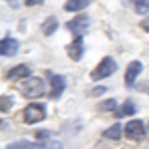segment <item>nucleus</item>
Instances as JSON below:
<instances>
[{"mask_svg":"<svg viewBox=\"0 0 149 149\" xmlns=\"http://www.w3.org/2000/svg\"><path fill=\"white\" fill-rule=\"evenodd\" d=\"M115 107H117V102L115 100H105V102H102L97 105L100 111H113V113H115Z\"/></svg>","mask_w":149,"mask_h":149,"instance_id":"f3484780","label":"nucleus"},{"mask_svg":"<svg viewBox=\"0 0 149 149\" xmlns=\"http://www.w3.org/2000/svg\"><path fill=\"white\" fill-rule=\"evenodd\" d=\"M66 26H68V30L76 36V38H84V34H88V28H90V18L84 16V14H80V16L72 18Z\"/></svg>","mask_w":149,"mask_h":149,"instance_id":"20e7f679","label":"nucleus"},{"mask_svg":"<svg viewBox=\"0 0 149 149\" xmlns=\"http://www.w3.org/2000/svg\"><path fill=\"white\" fill-rule=\"evenodd\" d=\"M133 8L137 14H147L149 12V0H131Z\"/></svg>","mask_w":149,"mask_h":149,"instance_id":"dca6fc26","label":"nucleus"},{"mask_svg":"<svg viewBox=\"0 0 149 149\" xmlns=\"http://www.w3.org/2000/svg\"><path fill=\"white\" fill-rule=\"evenodd\" d=\"M48 80L52 84V92H50V97L52 100H60L62 93L66 90V78L60 76V74H48Z\"/></svg>","mask_w":149,"mask_h":149,"instance_id":"423d86ee","label":"nucleus"},{"mask_svg":"<svg viewBox=\"0 0 149 149\" xmlns=\"http://www.w3.org/2000/svg\"><path fill=\"white\" fill-rule=\"evenodd\" d=\"M115 70H117V62H115L111 56H105L95 66V68L92 70V74H90V80H93V81H100V80H103V78H109L111 74H113Z\"/></svg>","mask_w":149,"mask_h":149,"instance_id":"f257e3e1","label":"nucleus"},{"mask_svg":"<svg viewBox=\"0 0 149 149\" xmlns=\"http://www.w3.org/2000/svg\"><path fill=\"white\" fill-rule=\"evenodd\" d=\"M6 2H8V4H10V6H18V4H20V2H18V0H6Z\"/></svg>","mask_w":149,"mask_h":149,"instance_id":"b1692460","label":"nucleus"},{"mask_svg":"<svg viewBox=\"0 0 149 149\" xmlns=\"http://www.w3.org/2000/svg\"><path fill=\"white\" fill-rule=\"evenodd\" d=\"M66 52H68L70 60H74V62H80L81 56H84V38H76L68 48H66Z\"/></svg>","mask_w":149,"mask_h":149,"instance_id":"1a4fd4ad","label":"nucleus"},{"mask_svg":"<svg viewBox=\"0 0 149 149\" xmlns=\"http://www.w3.org/2000/svg\"><path fill=\"white\" fill-rule=\"evenodd\" d=\"M90 2L92 0H66L64 2V10L66 12H80L84 8H88Z\"/></svg>","mask_w":149,"mask_h":149,"instance_id":"f8f14e48","label":"nucleus"},{"mask_svg":"<svg viewBox=\"0 0 149 149\" xmlns=\"http://www.w3.org/2000/svg\"><path fill=\"white\" fill-rule=\"evenodd\" d=\"M18 48H20L18 40H14V38H2V42H0V54L4 58H10L18 52Z\"/></svg>","mask_w":149,"mask_h":149,"instance_id":"6e6552de","label":"nucleus"},{"mask_svg":"<svg viewBox=\"0 0 149 149\" xmlns=\"http://www.w3.org/2000/svg\"><path fill=\"white\" fill-rule=\"evenodd\" d=\"M46 117V105L44 103H28L24 107V123L32 125V123H40Z\"/></svg>","mask_w":149,"mask_h":149,"instance_id":"7ed1b4c3","label":"nucleus"},{"mask_svg":"<svg viewBox=\"0 0 149 149\" xmlns=\"http://www.w3.org/2000/svg\"><path fill=\"white\" fill-rule=\"evenodd\" d=\"M123 133H125L127 139H131V141H139V139L145 137V125H143L141 119H131V121H127Z\"/></svg>","mask_w":149,"mask_h":149,"instance_id":"39448f33","label":"nucleus"},{"mask_svg":"<svg viewBox=\"0 0 149 149\" xmlns=\"http://www.w3.org/2000/svg\"><path fill=\"white\" fill-rule=\"evenodd\" d=\"M8 149H40V143H34V141H14V143H8Z\"/></svg>","mask_w":149,"mask_h":149,"instance_id":"2eb2a0df","label":"nucleus"},{"mask_svg":"<svg viewBox=\"0 0 149 149\" xmlns=\"http://www.w3.org/2000/svg\"><path fill=\"white\" fill-rule=\"evenodd\" d=\"M6 78L8 80H20V78H30V68L26 66V64H18V66H14L6 72Z\"/></svg>","mask_w":149,"mask_h":149,"instance_id":"9d476101","label":"nucleus"},{"mask_svg":"<svg viewBox=\"0 0 149 149\" xmlns=\"http://www.w3.org/2000/svg\"><path fill=\"white\" fill-rule=\"evenodd\" d=\"M103 92H107L105 86H95V88H92V90L88 92V95H90V97H100V95H103Z\"/></svg>","mask_w":149,"mask_h":149,"instance_id":"6ab92c4d","label":"nucleus"},{"mask_svg":"<svg viewBox=\"0 0 149 149\" xmlns=\"http://www.w3.org/2000/svg\"><path fill=\"white\" fill-rule=\"evenodd\" d=\"M121 133H123V129L119 123H113L111 127H107L105 131H103V137L105 139H111V141H117V139L121 137Z\"/></svg>","mask_w":149,"mask_h":149,"instance_id":"ddd939ff","label":"nucleus"},{"mask_svg":"<svg viewBox=\"0 0 149 149\" xmlns=\"http://www.w3.org/2000/svg\"><path fill=\"white\" fill-rule=\"evenodd\" d=\"M64 145L60 143V141H56V139H48V141H44V143H40V149H62Z\"/></svg>","mask_w":149,"mask_h":149,"instance_id":"a211bd4d","label":"nucleus"},{"mask_svg":"<svg viewBox=\"0 0 149 149\" xmlns=\"http://www.w3.org/2000/svg\"><path fill=\"white\" fill-rule=\"evenodd\" d=\"M135 111H137V107H135L133 100H125V102L115 109V115H117V117H125V115H133Z\"/></svg>","mask_w":149,"mask_h":149,"instance_id":"9b49d317","label":"nucleus"},{"mask_svg":"<svg viewBox=\"0 0 149 149\" xmlns=\"http://www.w3.org/2000/svg\"><path fill=\"white\" fill-rule=\"evenodd\" d=\"M56 30H58V20L54 18V16H48L46 20L42 22V32H44L46 36H52Z\"/></svg>","mask_w":149,"mask_h":149,"instance_id":"4468645a","label":"nucleus"},{"mask_svg":"<svg viewBox=\"0 0 149 149\" xmlns=\"http://www.w3.org/2000/svg\"><path fill=\"white\" fill-rule=\"evenodd\" d=\"M139 28H141L143 32H147V34H149V16H147V18H143V20L139 22Z\"/></svg>","mask_w":149,"mask_h":149,"instance_id":"412c9836","label":"nucleus"},{"mask_svg":"<svg viewBox=\"0 0 149 149\" xmlns=\"http://www.w3.org/2000/svg\"><path fill=\"white\" fill-rule=\"evenodd\" d=\"M10 105H12V97H6V95H2V113H6L8 109H10Z\"/></svg>","mask_w":149,"mask_h":149,"instance_id":"aec40b11","label":"nucleus"},{"mask_svg":"<svg viewBox=\"0 0 149 149\" xmlns=\"http://www.w3.org/2000/svg\"><path fill=\"white\" fill-rule=\"evenodd\" d=\"M46 137H52V133H50V131H38V133H36V139H42V141H48Z\"/></svg>","mask_w":149,"mask_h":149,"instance_id":"4be33fe9","label":"nucleus"},{"mask_svg":"<svg viewBox=\"0 0 149 149\" xmlns=\"http://www.w3.org/2000/svg\"><path fill=\"white\" fill-rule=\"evenodd\" d=\"M20 92H22L24 97H28V100H36V97H40V95H44V81L40 80V78L30 76V78H26V80L22 81Z\"/></svg>","mask_w":149,"mask_h":149,"instance_id":"f03ea898","label":"nucleus"},{"mask_svg":"<svg viewBox=\"0 0 149 149\" xmlns=\"http://www.w3.org/2000/svg\"><path fill=\"white\" fill-rule=\"evenodd\" d=\"M141 70H143V64H141L139 60H133V62H129V64H127V68H125V78H123V81H125L127 88L135 86V80L139 78Z\"/></svg>","mask_w":149,"mask_h":149,"instance_id":"0eeeda50","label":"nucleus"},{"mask_svg":"<svg viewBox=\"0 0 149 149\" xmlns=\"http://www.w3.org/2000/svg\"><path fill=\"white\" fill-rule=\"evenodd\" d=\"M44 0H26V6H36V4H42Z\"/></svg>","mask_w":149,"mask_h":149,"instance_id":"5701e85b","label":"nucleus"}]
</instances>
